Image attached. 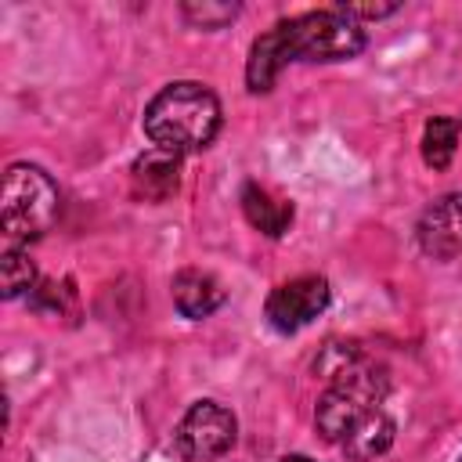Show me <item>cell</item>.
Listing matches in <instances>:
<instances>
[{"instance_id": "2", "label": "cell", "mask_w": 462, "mask_h": 462, "mask_svg": "<svg viewBox=\"0 0 462 462\" xmlns=\"http://www.w3.org/2000/svg\"><path fill=\"white\" fill-rule=\"evenodd\" d=\"M325 379H328V386L318 397V411H314V422L325 433V440L343 444L354 430H361L365 422L383 415L390 379L379 365H372L357 354H339V361L332 368H325Z\"/></svg>"}, {"instance_id": "16", "label": "cell", "mask_w": 462, "mask_h": 462, "mask_svg": "<svg viewBox=\"0 0 462 462\" xmlns=\"http://www.w3.org/2000/svg\"><path fill=\"white\" fill-rule=\"evenodd\" d=\"M278 462H314V458H307V455H285V458H278Z\"/></svg>"}, {"instance_id": "1", "label": "cell", "mask_w": 462, "mask_h": 462, "mask_svg": "<svg viewBox=\"0 0 462 462\" xmlns=\"http://www.w3.org/2000/svg\"><path fill=\"white\" fill-rule=\"evenodd\" d=\"M365 51V29L343 11H307L274 22L253 40L245 61V83L253 94L274 87L289 61H350Z\"/></svg>"}, {"instance_id": "13", "label": "cell", "mask_w": 462, "mask_h": 462, "mask_svg": "<svg viewBox=\"0 0 462 462\" xmlns=\"http://www.w3.org/2000/svg\"><path fill=\"white\" fill-rule=\"evenodd\" d=\"M40 285H36V267L32 260L22 253V249H7L4 253V296L7 300H18V296H32Z\"/></svg>"}, {"instance_id": "4", "label": "cell", "mask_w": 462, "mask_h": 462, "mask_svg": "<svg viewBox=\"0 0 462 462\" xmlns=\"http://www.w3.org/2000/svg\"><path fill=\"white\" fill-rule=\"evenodd\" d=\"M58 217V184L32 162H14L4 173V199H0V220L7 249H18L43 231H51Z\"/></svg>"}, {"instance_id": "8", "label": "cell", "mask_w": 462, "mask_h": 462, "mask_svg": "<svg viewBox=\"0 0 462 462\" xmlns=\"http://www.w3.org/2000/svg\"><path fill=\"white\" fill-rule=\"evenodd\" d=\"M130 180H134V191L148 202H162L177 191L180 184V155L173 152H162V148H148L144 155L134 159L130 166Z\"/></svg>"}, {"instance_id": "6", "label": "cell", "mask_w": 462, "mask_h": 462, "mask_svg": "<svg viewBox=\"0 0 462 462\" xmlns=\"http://www.w3.org/2000/svg\"><path fill=\"white\" fill-rule=\"evenodd\" d=\"M332 300V289L321 274H300V278H289L282 282L267 303H263V314L271 321V328L278 332H296L303 325H310Z\"/></svg>"}, {"instance_id": "10", "label": "cell", "mask_w": 462, "mask_h": 462, "mask_svg": "<svg viewBox=\"0 0 462 462\" xmlns=\"http://www.w3.org/2000/svg\"><path fill=\"white\" fill-rule=\"evenodd\" d=\"M242 209H245V220H249L256 231L271 235V238L285 235L289 224H292V202L271 195V191L260 188V184H245V188H242Z\"/></svg>"}, {"instance_id": "9", "label": "cell", "mask_w": 462, "mask_h": 462, "mask_svg": "<svg viewBox=\"0 0 462 462\" xmlns=\"http://www.w3.org/2000/svg\"><path fill=\"white\" fill-rule=\"evenodd\" d=\"M173 303L184 318H209L224 303V289L209 271H180L173 278Z\"/></svg>"}, {"instance_id": "14", "label": "cell", "mask_w": 462, "mask_h": 462, "mask_svg": "<svg viewBox=\"0 0 462 462\" xmlns=\"http://www.w3.org/2000/svg\"><path fill=\"white\" fill-rule=\"evenodd\" d=\"M235 14H238V4H184V18L202 29H217Z\"/></svg>"}, {"instance_id": "7", "label": "cell", "mask_w": 462, "mask_h": 462, "mask_svg": "<svg viewBox=\"0 0 462 462\" xmlns=\"http://www.w3.org/2000/svg\"><path fill=\"white\" fill-rule=\"evenodd\" d=\"M419 249L433 260H451L462 253V191H451L437 199L415 227Z\"/></svg>"}, {"instance_id": "3", "label": "cell", "mask_w": 462, "mask_h": 462, "mask_svg": "<svg viewBox=\"0 0 462 462\" xmlns=\"http://www.w3.org/2000/svg\"><path fill=\"white\" fill-rule=\"evenodd\" d=\"M144 134L155 148L173 155L202 152L220 134V101L202 83H191V79L170 83L148 101Z\"/></svg>"}, {"instance_id": "11", "label": "cell", "mask_w": 462, "mask_h": 462, "mask_svg": "<svg viewBox=\"0 0 462 462\" xmlns=\"http://www.w3.org/2000/svg\"><path fill=\"white\" fill-rule=\"evenodd\" d=\"M458 119L451 116H433L422 130V159L430 170H448L458 148Z\"/></svg>"}, {"instance_id": "5", "label": "cell", "mask_w": 462, "mask_h": 462, "mask_svg": "<svg viewBox=\"0 0 462 462\" xmlns=\"http://www.w3.org/2000/svg\"><path fill=\"white\" fill-rule=\"evenodd\" d=\"M238 433L235 415L217 401H195L177 422V451L188 462H213L231 451Z\"/></svg>"}, {"instance_id": "17", "label": "cell", "mask_w": 462, "mask_h": 462, "mask_svg": "<svg viewBox=\"0 0 462 462\" xmlns=\"http://www.w3.org/2000/svg\"><path fill=\"white\" fill-rule=\"evenodd\" d=\"M458 462H462V458H458Z\"/></svg>"}, {"instance_id": "12", "label": "cell", "mask_w": 462, "mask_h": 462, "mask_svg": "<svg viewBox=\"0 0 462 462\" xmlns=\"http://www.w3.org/2000/svg\"><path fill=\"white\" fill-rule=\"evenodd\" d=\"M393 433H397V426H393V419L383 411V415H375L372 422H365L361 430H354V433L343 440V451H346L350 458H357V462H368V458L383 455V451L393 444Z\"/></svg>"}, {"instance_id": "15", "label": "cell", "mask_w": 462, "mask_h": 462, "mask_svg": "<svg viewBox=\"0 0 462 462\" xmlns=\"http://www.w3.org/2000/svg\"><path fill=\"white\" fill-rule=\"evenodd\" d=\"M336 11H343L346 18H383V14H393L397 4H339Z\"/></svg>"}]
</instances>
